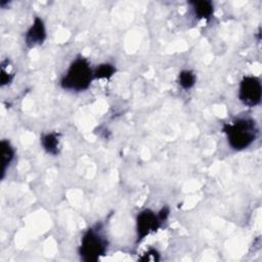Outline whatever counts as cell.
Listing matches in <instances>:
<instances>
[{
	"label": "cell",
	"instance_id": "9c48e42d",
	"mask_svg": "<svg viewBox=\"0 0 262 262\" xmlns=\"http://www.w3.org/2000/svg\"><path fill=\"white\" fill-rule=\"evenodd\" d=\"M1 147H2V169H1V178H4L5 172L9 164L14 158V148L10 144L8 140H2L1 141Z\"/></svg>",
	"mask_w": 262,
	"mask_h": 262
},
{
	"label": "cell",
	"instance_id": "ba28073f",
	"mask_svg": "<svg viewBox=\"0 0 262 262\" xmlns=\"http://www.w3.org/2000/svg\"><path fill=\"white\" fill-rule=\"evenodd\" d=\"M41 144L47 154L56 156L59 152L58 134L54 132L43 134L41 137Z\"/></svg>",
	"mask_w": 262,
	"mask_h": 262
},
{
	"label": "cell",
	"instance_id": "30bf717a",
	"mask_svg": "<svg viewBox=\"0 0 262 262\" xmlns=\"http://www.w3.org/2000/svg\"><path fill=\"white\" fill-rule=\"evenodd\" d=\"M116 73V68L112 63H101L93 71L94 79H110Z\"/></svg>",
	"mask_w": 262,
	"mask_h": 262
},
{
	"label": "cell",
	"instance_id": "3957f363",
	"mask_svg": "<svg viewBox=\"0 0 262 262\" xmlns=\"http://www.w3.org/2000/svg\"><path fill=\"white\" fill-rule=\"evenodd\" d=\"M108 242L97 227L88 228L82 238L78 249L79 256L84 262H95L105 255Z\"/></svg>",
	"mask_w": 262,
	"mask_h": 262
},
{
	"label": "cell",
	"instance_id": "8fae6325",
	"mask_svg": "<svg viewBox=\"0 0 262 262\" xmlns=\"http://www.w3.org/2000/svg\"><path fill=\"white\" fill-rule=\"evenodd\" d=\"M178 82L183 89H190L195 84V75L192 71L183 70L179 73Z\"/></svg>",
	"mask_w": 262,
	"mask_h": 262
},
{
	"label": "cell",
	"instance_id": "5b68a950",
	"mask_svg": "<svg viewBox=\"0 0 262 262\" xmlns=\"http://www.w3.org/2000/svg\"><path fill=\"white\" fill-rule=\"evenodd\" d=\"M262 96L261 82L257 77L246 76L239 83L238 98L247 106H256Z\"/></svg>",
	"mask_w": 262,
	"mask_h": 262
},
{
	"label": "cell",
	"instance_id": "7c38bea8",
	"mask_svg": "<svg viewBox=\"0 0 262 262\" xmlns=\"http://www.w3.org/2000/svg\"><path fill=\"white\" fill-rule=\"evenodd\" d=\"M139 260L140 261L157 262V261L160 260V253L156 249H149L139 258Z\"/></svg>",
	"mask_w": 262,
	"mask_h": 262
},
{
	"label": "cell",
	"instance_id": "277c9868",
	"mask_svg": "<svg viewBox=\"0 0 262 262\" xmlns=\"http://www.w3.org/2000/svg\"><path fill=\"white\" fill-rule=\"evenodd\" d=\"M169 216V209L162 208L157 214L150 209L141 211L136 217V242L140 243L148 234L157 231Z\"/></svg>",
	"mask_w": 262,
	"mask_h": 262
},
{
	"label": "cell",
	"instance_id": "8992f818",
	"mask_svg": "<svg viewBox=\"0 0 262 262\" xmlns=\"http://www.w3.org/2000/svg\"><path fill=\"white\" fill-rule=\"evenodd\" d=\"M46 39V29L42 18L35 17L32 26L26 33L25 41L26 45L29 48H33L35 46L41 45Z\"/></svg>",
	"mask_w": 262,
	"mask_h": 262
},
{
	"label": "cell",
	"instance_id": "4fadbf2b",
	"mask_svg": "<svg viewBox=\"0 0 262 262\" xmlns=\"http://www.w3.org/2000/svg\"><path fill=\"white\" fill-rule=\"evenodd\" d=\"M12 79H13V75L6 72L4 67L1 66V74H0V81H1L0 84H1V86L8 85L12 81Z\"/></svg>",
	"mask_w": 262,
	"mask_h": 262
},
{
	"label": "cell",
	"instance_id": "6da1fadb",
	"mask_svg": "<svg viewBox=\"0 0 262 262\" xmlns=\"http://www.w3.org/2000/svg\"><path fill=\"white\" fill-rule=\"evenodd\" d=\"M222 130L226 134L228 144L235 150H242L250 146L258 134L256 122L249 118H239L231 123H226Z\"/></svg>",
	"mask_w": 262,
	"mask_h": 262
},
{
	"label": "cell",
	"instance_id": "52a82bcc",
	"mask_svg": "<svg viewBox=\"0 0 262 262\" xmlns=\"http://www.w3.org/2000/svg\"><path fill=\"white\" fill-rule=\"evenodd\" d=\"M190 5L192 6L193 12L198 18L209 19L214 11L213 3L209 0H198L190 1Z\"/></svg>",
	"mask_w": 262,
	"mask_h": 262
},
{
	"label": "cell",
	"instance_id": "7a4b0ae2",
	"mask_svg": "<svg viewBox=\"0 0 262 262\" xmlns=\"http://www.w3.org/2000/svg\"><path fill=\"white\" fill-rule=\"evenodd\" d=\"M94 79L93 70L85 57H77L69 67L60 80V86L66 90L84 91Z\"/></svg>",
	"mask_w": 262,
	"mask_h": 262
}]
</instances>
